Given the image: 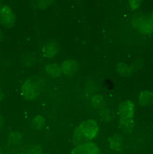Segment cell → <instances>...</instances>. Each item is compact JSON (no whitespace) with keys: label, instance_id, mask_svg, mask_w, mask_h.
I'll return each instance as SVG.
<instances>
[{"label":"cell","instance_id":"cell-1","mask_svg":"<svg viewBox=\"0 0 153 154\" xmlns=\"http://www.w3.org/2000/svg\"><path fill=\"white\" fill-rule=\"evenodd\" d=\"M99 125L96 121L84 120L74 128L72 138L77 144L84 142H94L99 135Z\"/></svg>","mask_w":153,"mask_h":154},{"label":"cell","instance_id":"cell-2","mask_svg":"<svg viewBox=\"0 0 153 154\" xmlns=\"http://www.w3.org/2000/svg\"><path fill=\"white\" fill-rule=\"evenodd\" d=\"M133 27L143 35L153 32V20L149 14H136L132 19Z\"/></svg>","mask_w":153,"mask_h":154},{"label":"cell","instance_id":"cell-3","mask_svg":"<svg viewBox=\"0 0 153 154\" xmlns=\"http://www.w3.org/2000/svg\"><path fill=\"white\" fill-rule=\"evenodd\" d=\"M40 94V87L38 84L32 80H28L20 86V96L25 100H32Z\"/></svg>","mask_w":153,"mask_h":154},{"label":"cell","instance_id":"cell-4","mask_svg":"<svg viewBox=\"0 0 153 154\" xmlns=\"http://www.w3.org/2000/svg\"><path fill=\"white\" fill-rule=\"evenodd\" d=\"M136 106L132 100H124L119 104L118 107V113L120 118L123 119H131L132 120L136 114Z\"/></svg>","mask_w":153,"mask_h":154},{"label":"cell","instance_id":"cell-5","mask_svg":"<svg viewBox=\"0 0 153 154\" xmlns=\"http://www.w3.org/2000/svg\"><path fill=\"white\" fill-rule=\"evenodd\" d=\"M72 154H100V149L95 142H84L76 145Z\"/></svg>","mask_w":153,"mask_h":154},{"label":"cell","instance_id":"cell-6","mask_svg":"<svg viewBox=\"0 0 153 154\" xmlns=\"http://www.w3.org/2000/svg\"><path fill=\"white\" fill-rule=\"evenodd\" d=\"M0 23L6 27L15 25V15L12 9L8 6H1L0 8Z\"/></svg>","mask_w":153,"mask_h":154},{"label":"cell","instance_id":"cell-7","mask_svg":"<svg viewBox=\"0 0 153 154\" xmlns=\"http://www.w3.org/2000/svg\"><path fill=\"white\" fill-rule=\"evenodd\" d=\"M60 67L62 70V74L72 76L78 70V62L72 59H67L61 62Z\"/></svg>","mask_w":153,"mask_h":154},{"label":"cell","instance_id":"cell-8","mask_svg":"<svg viewBox=\"0 0 153 154\" xmlns=\"http://www.w3.org/2000/svg\"><path fill=\"white\" fill-rule=\"evenodd\" d=\"M60 49V45L57 41H48L45 44V46L43 47V54L46 58H52Z\"/></svg>","mask_w":153,"mask_h":154},{"label":"cell","instance_id":"cell-9","mask_svg":"<svg viewBox=\"0 0 153 154\" xmlns=\"http://www.w3.org/2000/svg\"><path fill=\"white\" fill-rule=\"evenodd\" d=\"M108 146L111 150L117 152L124 148V138L121 135L114 134L108 138Z\"/></svg>","mask_w":153,"mask_h":154},{"label":"cell","instance_id":"cell-10","mask_svg":"<svg viewBox=\"0 0 153 154\" xmlns=\"http://www.w3.org/2000/svg\"><path fill=\"white\" fill-rule=\"evenodd\" d=\"M138 103L142 107L148 106L153 101V93L148 90H142L138 94Z\"/></svg>","mask_w":153,"mask_h":154},{"label":"cell","instance_id":"cell-11","mask_svg":"<svg viewBox=\"0 0 153 154\" xmlns=\"http://www.w3.org/2000/svg\"><path fill=\"white\" fill-rule=\"evenodd\" d=\"M46 73L52 78H59L62 74V70L60 65L58 64H47L45 68Z\"/></svg>","mask_w":153,"mask_h":154},{"label":"cell","instance_id":"cell-12","mask_svg":"<svg viewBox=\"0 0 153 154\" xmlns=\"http://www.w3.org/2000/svg\"><path fill=\"white\" fill-rule=\"evenodd\" d=\"M90 104L93 108L97 109H103L105 108V100L101 95H93L90 97Z\"/></svg>","mask_w":153,"mask_h":154},{"label":"cell","instance_id":"cell-13","mask_svg":"<svg viewBox=\"0 0 153 154\" xmlns=\"http://www.w3.org/2000/svg\"><path fill=\"white\" fill-rule=\"evenodd\" d=\"M46 125V119L42 115H36L34 119L32 120V127L34 130L41 131Z\"/></svg>","mask_w":153,"mask_h":154},{"label":"cell","instance_id":"cell-14","mask_svg":"<svg viewBox=\"0 0 153 154\" xmlns=\"http://www.w3.org/2000/svg\"><path fill=\"white\" fill-rule=\"evenodd\" d=\"M116 71L120 75L128 76L131 73V72H132V69H131V67L128 64L124 62H119L116 66Z\"/></svg>","mask_w":153,"mask_h":154},{"label":"cell","instance_id":"cell-15","mask_svg":"<svg viewBox=\"0 0 153 154\" xmlns=\"http://www.w3.org/2000/svg\"><path fill=\"white\" fill-rule=\"evenodd\" d=\"M119 127L121 128L122 130L125 131V132H131V131H132V129L134 128V122H133V120L120 118Z\"/></svg>","mask_w":153,"mask_h":154},{"label":"cell","instance_id":"cell-16","mask_svg":"<svg viewBox=\"0 0 153 154\" xmlns=\"http://www.w3.org/2000/svg\"><path fill=\"white\" fill-rule=\"evenodd\" d=\"M23 141V137L17 131H11L8 135V142L13 145H18Z\"/></svg>","mask_w":153,"mask_h":154},{"label":"cell","instance_id":"cell-17","mask_svg":"<svg viewBox=\"0 0 153 154\" xmlns=\"http://www.w3.org/2000/svg\"><path fill=\"white\" fill-rule=\"evenodd\" d=\"M24 154H43V149L39 145H30L24 149Z\"/></svg>","mask_w":153,"mask_h":154},{"label":"cell","instance_id":"cell-18","mask_svg":"<svg viewBox=\"0 0 153 154\" xmlns=\"http://www.w3.org/2000/svg\"><path fill=\"white\" fill-rule=\"evenodd\" d=\"M127 5H128V8L131 10H136V9L139 8V7L141 5V2L137 1V0H131V1H128Z\"/></svg>","mask_w":153,"mask_h":154},{"label":"cell","instance_id":"cell-19","mask_svg":"<svg viewBox=\"0 0 153 154\" xmlns=\"http://www.w3.org/2000/svg\"><path fill=\"white\" fill-rule=\"evenodd\" d=\"M4 122H5V120H4V118H3V116L0 114V127H1L2 125H3V124H4Z\"/></svg>","mask_w":153,"mask_h":154},{"label":"cell","instance_id":"cell-20","mask_svg":"<svg viewBox=\"0 0 153 154\" xmlns=\"http://www.w3.org/2000/svg\"><path fill=\"white\" fill-rule=\"evenodd\" d=\"M2 98H3V93H2L1 89H0V101L2 100Z\"/></svg>","mask_w":153,"mask_h":154},{"label":"cell","instance_id":"cell-21","mask_svg":"<svg viewBox=\"0 0 153 154\" xmlns=\"http://www.w3.org/2000/svg\"><path fill=\"white\" fill-rule=\"evenodd\" d=\"M150 16H151V18H152V20H153V8H152V9H151V13H150Z\"/></svg>","mask_w":153,"mask_h":154},{"label":"cell","instance_id":"cell-22","mask_svg":"<svg viewBox=\"0 0 153 154\" xmlns=\"http://www.w3.org/2000/svg\"><path fill=\"white\" fill-rule=\"evenodd\" d=\"M2 36H3V35H2V32H1V31H0V39H1V38H2Z\"/></svg>","mask_w":153,"mask_h":154},{"label":"cell","instance_id":"cell-23","mask_svg":"<svg viewBox=\"0 0 153 154\" xmlns=\"http://www.w3.org/2000/svg\"><path fill=\"white\" fill-rule=\"evenodd\" d=\"M0 154H4V153H3V150L1 149V148H0Z\"/></svg>","mask_w":153,"mask_h":154},{"label":"cell","instance_id":"cell-24","mask_svg":"<svg viewBox=\"0 0 153 154\" xmlns=\"http://www.w3.org/2000/svg\"><path fill=\"white\" fill-rule=\"evenodd\" d=\"M47 154H50V153H47Z\"/></svg>","mask_w":153,"mask_h":154}]
</instances>
